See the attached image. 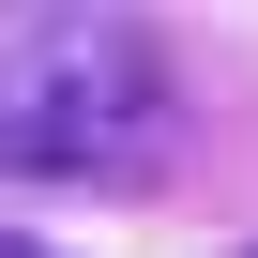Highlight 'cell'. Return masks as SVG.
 Segmentation results:
<instances>
[{"label": "cell", "instance_id": "cell-4", "mask_svg": "<svg viewBox=\"0 0 258 258\" xmlns=\"http://www.w3.org/2000/svg\"><path fill=\"white\" fill-rule=\"evenodd\" d=\"M243 258H258V243H243Z\"/></svg>", "mask_w": 258, "mask_h": 258}, {"label": "cell", "instance_id": "cell-3", "mask_svg": "<svg viewBox=\"0 0 258 258\" xmlns=\"http://www.w3.org/2000/svg\"><path fill=\"white\" fill-rule=\"evenodd\" d=\"M0 258H76V243H46V228H0Z\"/></svg>", "mask_w": 258, "mask_h": 258}, {"label": "cell", "instance_id": "cell-2", "mask_svg": "<svg viewBox=\"0 0 258 258\" xmlns=\"http://www.w3.org/2000/svg\"><path fill=\"white\" fill-rule=\"evenodd\" d=\"M167 137H182V76L31 106V121H0V182H137V167H167Z\"/></svg>", "mask_w": 258, "mask_h": 258}, {"label": "cell", "instance_id": "cell-1", "mask_svg": "<svg viewBox=\"0 0 258 258\" xmlns=\"http://www.w3.org/2000/svg\"><path fill=\"white\" fill-rule=\"evenodd\" d=\"M182 76L152 46L137 0H0V121H31V106H91V91H152Z\"/></svg>", "mask_w": 258, "mask_h": 258}]
</instances>
